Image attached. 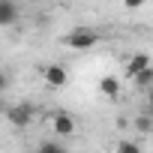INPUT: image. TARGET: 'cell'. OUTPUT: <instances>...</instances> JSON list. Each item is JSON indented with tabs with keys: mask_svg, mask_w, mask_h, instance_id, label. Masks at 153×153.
<instances>
[{
	"mask_svg": "<svg viewBox=\"0 0 153 153\" xmlns=\"http://www.w3.org/2000/svg\"><path fill=\"white\" fill-rule=\"evenodd\" d=\"M96 42H99V33H96L93 27H75V30H69V33L63 36V45L72 48V51H87V48H93Z\"/></svg>",
	"mask_w": 153,
	"mask_h": 153,
	"instance_id": "obj_1",
	"label": "cell"
},
{
	"mask_svg": "<svg viewBox=\"0 0 153 153\" xmlns=\"http://www.w3.org/2000/svg\"><path fill=\"white\" fill-rule=\"evenodd\" d=\"M6 120L15 126V129H27L30 123H33V105H27V102H18V105H6Z\"/></svg>",
	"mask_w": 153,
	"mask_h": 153,
	"instance_id": "obj_2",
	"label": "cell"
},
{
	"mask_svg": "<svg viewBox=\"0 0 153 153\" xmlns=\"http://www.w3.org/2000/svg\"><path fill=\"white\" fill-rule=\"evenodd\" d=\"M42 81H45L48 87H66V84H69V72H66V66H60V63H48V66L42 69Z\"/></svg>",
	"mask_w": 153,
	"mask_h": 153,
	"instance_id": "obj_3",
	"label": "cell"
},
{
	"mask_svg": "<svg viewBox=\"0 0 153 153\" xmlns=\"http://www.w3.org/2000/svg\"><path fill=\"white\" fill-rule=\"evenodd\" d=\"M51 129H54L60 138H69V135L75 132V120H72L66 111H57V114L51 117Z\"/></svg>",
	"mask_w": 153,
	"mask_h": 153,
	"instance_id": "obj_4",
	"label": "cell"
},
{
	"mask_svg": "<svg viewBox=\"0 0 153 153\" xmlns=\"http://www.w3.org/2000/svg\"><path fill=\"white\" fill-rule=\"evenodd\" d=\"M18 21V6L15 0H0V27H9Z\"/></svg>",
	"mask_w": 153,
	"mask_h": 153,
	"instance_id": "obj_5",
	"label": "cell"
},
{
	"mask_svg": "<svg viewBox=\"0 0 153 153\" xmlns=\"http://www.w3.org/2000/svg\"><path fill=\"white\" fill-rule=\"evenodd\" d=\"M99 90H102L108 99H117V96H120V81L114 78V75H105V78H99Z\"/></svg>",
	"mask_w": 153,
	"mask_h": 153,
	"instance_id": "obj_6",
	"label": "cell"
},
{
	"mask_svg": "<svg viewBox=\"0 0 153 153\" xmlns=\"http://www.w3.org/2000/svg\"><path fill=\"white\" fill-rule=\"evenodd\" d=\"M144 66H150V54H132L129 57V63H126V75L132 78L135 72H141Z\"/></svg>",
	"mask_w": 153,
	"mask_h": 153,
	"instance_id": "obj_7",
	"label": "cell"
},
{
	"mask_svg": "<svg viewBox=\"0 0 153 153\" xmlns=\"http://www.w3.org/2000/svg\"><path fill=\"white\" fill-rule=\"evenodd\" d=\"M132 81H135L138 87H144V90H147V87L153 84V66H144L141 72H135V75H132Z\"/></svg>",
	"mask_w": 153,
	"mask_h": 153,
	"instance_id": "obj_8",
	"label": "cell"
},
{
	"mask_svg": "<svg viewBox=\"0 0 153 153\" xmlns=\"http://www.w3.org/2000/svg\"><path fill=\"white\" fill-rule=\"evenodd\" d=\"M135 129H141V132H153V111L135 117Z\"/></svg>",
	"mask_w": 153,
	"mask_h": 153,
	"instance_id": "obj_9",
	"label": "cell"
},
{
	"mask_svg": "<svg viewBox=\"0 0 153 153\" xmlns=\"http://www.w3.org/2000/svg\"><path fill=\"white\" fill-rule=\"evenodd\" d=\"M39 150H42V153H63V144H60V141H42Z\"/></svg>",
	"mask_w": 153,
	"mask_h": 153,
	"instance_id": "obj_10",
	"label": "cell"
},
{
	"mask_svg": "<svg viewBox=\"0 0 153 153\" xmlns=\"http://www.w3.org/2000/svg\"><path fill=\"white\" fill-rule=\"evenodd\" d=\"M117 150H120V153H138V144H135V141H120Z\"/></svg>",
	"mask_w": 153,
	"mask_h": 153,
	"instance_id": "obj_11",
	"label": "cell"
},
{
	"mask_svg": "<svg viewBox=\"0 0 153 153\" xmlns=\"http://www.w3.org/2000/svg\"><path fill=\"white\" fill-rule=\"evenodd\" d=\"M144 6V0H123V9H138Z\"/></svg>",
	"mask_w": 153,
	"mask_h": 153,
	"instance_id": "obj_12",
	"label": "cell"
},
{
	"mask_svg": "<svg viewBox=\"0 0 153 153\" xmlns=\"http://www.w3.org/2000/svg\"><path fill=\"white\" fill-rule=\"evenodd\" d=\"M6 87H9V75H6V72H3V69H0V93H3V90H6Z\"/></svg>",
	"mask_w": 153,
	"mask_h": 153,
	"instance_id": "obj_13",
	"label": "cell"
},
{
	"mask_svg": "<svg viewBox=\"0 0 153 153\" xmlns=\"http://www.w3.org/2000/svg\"><path fill=\"white\" fill-rule=\"evenodd\" d=\"M147 105H150V111H153V84L147 87Z\"/></svg>",
	"mask_w": 153,
	"mask_h": 153,
	"instance_id": "obj_14",
	"label": "cell"
}]
</instances>
